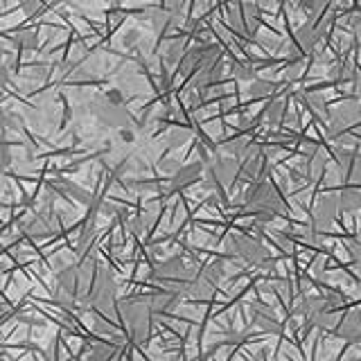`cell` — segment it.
<instances>
[{
	"label": "cell",
	"instance_id": "cell-1",
	"mask_svg": "<svg viewBox=\"0 0 361 361\" xmlns=\"http://www.w3.org/2000/svg\"><path fill=\"white\" fill-rule=\"evenodd\" d=\"M120 312L124 323L129 325V332L133 336L135 343H145L149 338L152 332V316H154V307L149 298H127L120 302Z\"/></svg>",
	"mask_w": 361,
	"mask_h": 361
},
{
	"label": "cell",
	"instance_id": "cell-2",
	"mask_svg": "<svg viewBox=\"0 0 361 361\" xmlns=\"http://www.w3.org/2000/svg\"><path fill=\"white\" fill-rule=\"evenodd\" d=\"M246 208L257 221H271L280 212V201L276 190L267 180H255V185L246 195Z\"/></svg>",
	"mask_w": 361,
	"mask_h": 361
},
{
	"label": "cell",
	"instance_id": "cell-3",
	"mask_svg": "<svg viewBox=\"0 0 361 361\" xmlns=\"http://www.w3.org/2000/svg\"><path fill=\"white\" fill-rule=\"evenodd\" d=\"M152 280H156L161 287H172L180 293L188 291V285L192 282V276L188 274V267L180 257H172L167 262H161L152 274Z\"/></svg>",
	"mask_w": 361,
	"mask_h": 361
},
{
	"label": "cell",
	"instance_id": "cell-4",
	"mask_svg": "<svg viewBox=\"0 0 361 361\" xmlns=\"http://www.w3.org/2000/svg\"><path fill=\"white\" fill-rule=\"evenodd\" d=\"M90 111H93V116L104 124V127L122 129V127H127V124H131V116H129V111L124 109V102H113L106 95L95 97L93 104H90Z\"/></svg>",
	"mask_w": 361,
	"mask_h": 361
},
{
	"label": "cell",
	"instance_id": "cell-5",
	"mask_svg": "<svg viewBox=\"0 0 361 361\" xmlns=\"http://www.w3.org/2000/svg\"><path fill=\"white\" fill-rule=\"evenodd\" d=\"M113 296H116V280H113V276L109 274V269L97 264L86 302L93 305V307H99V310H109L113 305Z\"/></svg>",
	"mask_w": 361,
	"mask_h": 361
},
{
	"label": "cell",
	"instance_id": "cell-6",
	"mask_svg": "<svg viewBox=\"0 0 361 361\" xmlns=\"http://www.w3.org/2000/svg\"><path fill=\"white\" fill-rule=\"evenodd\" d=\"M233 246L237 255H240L242 259H246L248 264H267L271 259V253L269 248L257 242L255 237H248V235H240V237H233Z\"/></svg>",
	"mask_w": 361,
	"mask_h": 361
},
{
	"label": "cell",
	"instance_id": "cell-7",
	"mask_svg": "<svg viewBox=\"0 0 361 361\" xmlns=\"http://www.w3.org/2000/svg\"><path fill=\"white\" fill-rule=\"evenodd\" d=\"M23 228H25L27 235L39 237V240H41V237L52 235V231L56 228V224H54L50 208H43L39 212H34L32 217H27V221H23Z\"/></svg>",
	"mask_w": 361,
	"mask_h": 361
},
{
	"label": "cell",
	"instance_id": "cell-8",
	"mask_svg": "<svg viewBox=\"0 0 361 361\" xmlns=\"http://www.w3.org/2000/svg\"><path fill=\"white\" fill-rule=\"evenodd\" d=\"M338 336H343L348 343H359L361 341V310L348 312L345 319L338 323Z\"/></svg>",
	"mask_w": 361,
	"mask_h": 361
},
{
	"label": "cell",
	"instance_id": "cell-9",
	"mask_svg": "<svg viewBox=\"0 0 361 361\" xmlns=\"http://www.w3.org/2000/svg\"><path fill=\"white\" fill-rule=\"evenodd\" d=\"M201 172H203V163H190L185 167H180L172 176V190H183V188L192 185L195 180H199Z\"/></svg>",
	"mask_w": 361,
	"mask_h": 361
},
{
	"label": "cell",
	"instance_id": "cell-10",
	"mask_svg": "<svg viewBox=\"0 0 361 361\" xmlns=\"http://www.w3.org/2000/svg\"><path fill=\"white\" fill-rule=\"evenodd\" d=\"M50 188H54L61 197L71 199V201L75 199V201H79V203H88V192L82 190L79 185H75L73 180H56V183H52Z\"/></svg>",
	"mask_w": 361,
	"mask_h": 361
},
{
	"label": "cell",
	"instance_id": "cell-11",
	"mask_svg": "<svg viewBox=\"0 0 361 361\" xmlns=\"http://www.w3.org/2000/svg\"><path fill=\"white\" fill-rule=\"evenodd\" d=\"M359 208H361V192L348 188L338 195V210L341 212H357Z\"/></svg>",
	"mask_w": 361,
	"mask_h": 361
},
{
	"label": "cell",
	"instance_id": "cell-12",
	"mask_svg": "<svg viewBox=\"0 0 361 361\" xmlns=\"http://www.w3.org/2000/svg\"><path fill=\"white\" fill-rule=\"evenodd\" d=\"M11 41L16 43V48H18V50H37V48H39V37H37V32H30V30L14 34V37H11Z\"/></svg>",
	"mask_w": 361,
	"mask_h": 361
},
{
	"label": "cell",
	"instance_id": "cell-13",
	"mask_svg": "<svg viewBox=\"0 0 361 361\" xmlns=\"http://www.w3.org/2000/svg\"><path fill=\"white\" fill-rule=\"evenodd\" d=\"M255 321L259 327H264V330H278V323H276V316L271 314L269 310H264V305H255Z\"/></svg>",
	"mask_w": 361,
	"mask_h": 361
},
{
	"label": "cell",
	"instance_id": "cell-14",
	"mask_svg": "<svg viewBox=\"0 0 361 361\" xmlns=\"http://www.w3.org/2000/svg\"><path fill=\"white\" fill-rule=\"evenodd\" d=\"M18 5H20V9L25 11L30 18H37V16L43 14L45 0H18Z\"/></svg>",
	"mask_w": 361,
	"mask_h": 361
},
{
	"label": "cell",
	"instance_id": "cell-15",
	"mask_svg": "<svg viewBox=\"0 0 361 361\" xmlns=\"http://www.w3.org/2000/svg\"><path fill=\"white\" fill-rule=\"evenodd\" d=\"M9 165H11V147L3 135H0V172H7Z\"/></svg>",
	"mask_w": 361,
	"mask_h": 361
},
{
	"label": "cell",
	"instance_id": "cell-16",
	"mask_svg": "<svg viewBox=\"0 0 361 361\" xmlns=\"http://www.w3.org/2000/svg\"><path fill=\"white\" fill-rule=\"evenodd\" d=\"M116 355V350H113L109 343H95L90 348V359H109Z\"/></svg>",
	"mask_w": 361,
	"mask_h": 361
},
{
	"label": "cell",
	"instance_id": "cell-17",
	"mask_svg": "<svg viewBox=\"0 0 361 361\" xmlns=\"http://www.w3.org/2000/svg\"><path fill=\"white\" fill-rule=\"evenodd\" d=\"M300 5L305 11H310V14H319V11H323L330 5V0H300Z\"/></svg>",
	"mask_w": 361,
	"mask_h": 361
},
{
	"label": "cell",
	"instance_id": "cell-18",
	"mask_svg": "<svg viewBox=\"0 0 361 361\" xmlns=\"http://www.w3.org/2000/svg\"><path fill=\"white\" fill-rule=\"evenodd\" d=\"M188 138H190V133H188V131H183V129H174L172 133L167 135V142H169V147H178V145H183Z\"/></svg>",
	"mask_w": 361,
	"mask_h": 361
},
{
	"label": "cell",
	"instance_id": "cell-19",
	"mask_svg": "<svg viewBox=\"0 0 361 361\" xmlns=\"http://www.w3.org/2000/svg\"><path fill=\"white\" fill-rule=\"evenodd\" d=\"M271 90H274V84H269V82H253V86H251V93L255 97H264L271 93Z\"/></svg>",
	"mask_w": 361,
	"mask_h": 361
},
{
	"label": "cell",
	"instance_id": "cell-20",
	"mask_svg": "<svg viewBox=\"0 0 361 361\" xmlns=\"http://www.w3.org/2000/svg\"><path fill=\"white\" fill-rule=\"evenodd\" d=\"M305 102L314 109V113H319V116H325V102H323V97H319V95H312V97H305ZM310 109V111H312Z\"/></svg>",
	"mask_w": 361,
	"mask_h": 361
},
{
	"label": "cell",
	"instance_id": "cell-21",
	"mask_svg": "<svg viewBox=\"0 0 361 361\" xmlns=\"http://www.w3.org/2000/svg\"><path fill=\"white\" fill-rule=\"evenodd\" d=\"M180 50H183V45H180V43H174V45H169V48H167V56H165V59H167V63H176L178 59H183V56H180L178 52Z\"/></svg>",
	"mask_w": 361,
	"mask_h": 361
},
{
	"label": "cell",
	"instance_id": "cell-22",
	"mask_svg": "<svg viewBox=\"0 0 361 361\" xmlns=\"http://www.w3.org/2000/svg\"><path fill=\"white\" fill-rule=\"evenodd\" d=\"M118 135H120V140H122L124 145H131V142L135 140V131L131 129V124H127V127L118 129Z\"/></svg>",
	"mask_w": 361,
	"mask_h": 361
},
{
	"label": "cell",
	"instance_id": "cell-23",
	"mask_svg": "<svg viewBox=\"0 0 361 361\" xmlns=\"http://www.w3.org/2000/svg\"><path fill=\"white\" fill-rule=\"evenodd\" d=\"M282 111H285V104L282 102H274V104L269 106V118H271V122H276V120H280V116H282Z\"/></svg>",
	"mask_w": 361,
	"mask_h": 361
},
{
	"label": "cell",
	"instance_id": "cell-24",
	"mask_svg": "<svg viewBox=\"0 0 361 361\" xmlns=\"http://www.w3.org/2000/svg\"><path fill=\"white\" fill-rule=\"evenodd\" d=\"M7 84H9V68L7 63H0V93L7 88Z\"/></svg>",
	"mask_w": 361,
	"mask_h": 361
}]
</instances>
